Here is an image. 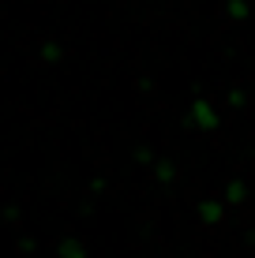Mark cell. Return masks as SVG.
Segmentation results:
<instances>
[{
    "instance_id": "cell-1",
    "label": "cell",
    "mask_w": 255,
    "mask_h": 258,
    "mask_svg": "<svg viewBox=\"0 0 255 258\" xmlns=\"http://www.w3.org/2000/svg\"><path fill=\"white\" fill-rule=\"evenodd\" d=\"M188 123H191L195 131H203V135H210V131H218L222 116H218V109L207 101V97H195V101L188 105Z\"/></svg>"
},
{
    "instance_id": "cell-3",
    "label": "cell",
    "mask_w": 255,
    "mask_h": 258,
    "mask_svg": "<svg viewBox=\"0 0 255 258\" xmlns=\"http://www.w3.org/2000/svg\"><path fill=\"white\" fill-rule=\"evenodd\" d=\"M57 258H90V251H86V243H83V239L64 236V239L57 243Z\"/></svg>"
},
{
    "instance_id": "cell-5",
    "label": "cell",
    "mask_w": 255,
    "mask_h": 258,
    "mask_svg": "<svg viewBox=\"0 0 255 258\" xmlns=\"http://www.w3.org/2000/svg\"><path fill=\"white\" fill-rule=\"evenodd\" d=\"M225 12H229V19H248L251 4H248V0H225Z\"/></svg>"
},
{
    "instance_id": "cell-4",
    "label": "cell",
    "mask_w": 255,
    "mask_h": 258,
    "mask_svg": "<svg viewBox=\"0 0 255 258\" xmlns=\"http://www.w3.org/2000/svg\"><path fill=\"white\" fill-rule=\"evenodd\" d=\"M229 206H240V202H248V183L244 180H229L225 183V195H222Z\"/></svg>"
},
{
    "instance_id": "cell-2",
    "label": "cell",
    "mask_w": 255,
    "mask_h": 258,
    "mask_svg": "<svg viewBox=\"0 0 255 258\" xmlns=\"http://www.w3.org/2000/svg\"><path fill=\"white\" fill-rule=\"evenodd\" d=\"M195 213H199V221H203V225H222L225 202H222V199H203V202L195 206Z\"/></svg>"
},
{
    "instance_id": "cell-6",
    "label": "cell",
    "mask_w": 255,
    "mask_h": 258,
    "mask_svg": "<svg viewBox=\"0 0 255 258\" xmlns=\"http://www.w3.org/2000/svg\"><path fill=\"white\" fill-rule=\"evenodd\" d=\"M154 176L162 183H173V180H177V165H173V161H154Z\"/></svg>"
},
{
    "instance_id": "cell-7",
    "label": "cell",
    "mask_w": 255,
    "mask_h": 258,
    "mask_svg": "<svg viewBox=\"0 0 255 258\" xmlns=\"http://www.w3.org/2000/svg\"><path fill=\"white\" fill-rule=\"evenodd\" d=\"M41 60H49V64H53V60H60V49L57 45H45V49H41Z\"/></svg>"
},
{
    "instance_id": "cell-8",
    "label": "cell",
    "mask_w": 255,
    "mask_h": 258,
    "mask_svg": "<svg viewBox=\"0 0 255 258\" xmlns=\"http://www.w3.org/2000/svg\"><path fill=\"white\" fill-rule=\"evenodd\" d=\"M244 97H248L244 90H229V105H244Z\"/></svg>"
}]
</instances>
